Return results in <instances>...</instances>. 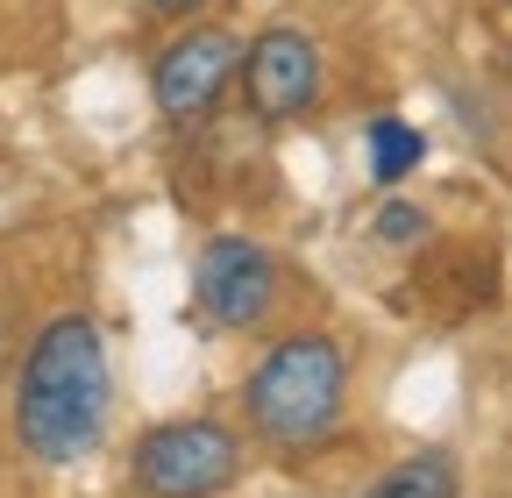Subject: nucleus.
Listing matches in <instances>:
<instances>
[{
	"instance_id": "1",
	"label": "nucleus",
	"mask_w": 512,
	"mask_h": 498,
	"mask_svg": "<svg viewBox=\"0 0 512 498\" xmlns=\"http://www.w3.org/2000/svg\"><path fill=\"white\" fill-rule=\"evenodd\" d=\"M114 406L107 342L93 314H50L15 370V442L43 470H72L100 449Z\"/></svg>"
},
{
	"instance_id": "2",
	"label": "nucleus",
	"mask_w": 512,
	"mask_h": 498,
	"mask_svg": "<svg viewBox=\"0 0 512 498\" xmlns=\"http://www.w3.org/2000/svg\"><path fill=\"white\" fill-rule=\"evenodd\" d=\"M349 406V356L335 335H285L264 349L242 378V413L249 427L278 449H313L328 442Z\"/></svg>"
},
{
	"instance_id": "3",
	"label": "nucleus",
	"mask_w": 512,
	"mask_h": 498,
	"mask_svg": "<svg viewBox=\"0 0 512 498\" xmlns=\"http://www.w3.org/2000/svg\"><path fill=\"white\" fill-rule=\"evenodd\" d=\"M235 477H242V442L228 420H164L128 456L136 498H221Z\"/></svg>"
},
{
	"instance_id": "4",
	"label": "nucleus",
	"mask_w": 512,
	"mask_h": 498,
	"mask_svg": "<svg viewBox=\"0 0 512 498\" xmlns=\"http://www.w3.org/2000/svg\"><path fill=\"white\" fill-rule=\"evenodd\" d=\"M192 306L200 321L235 335V328H264L278 306V257L249 235H214L192 257Z\"/></svg>"
},
{
	"instance_id": "5",
	"label": "nucleus",
	"mask_w": 512,
	"mask_h": 498,
	"mask_svg": "<svg viewBox=\"0 0 512 498\" xmlns=\"http://www.w3.org/2000/svg\"><path fill=\"white\" fill-rule=\"evenodd\" d=\"M242 65V36L235 29H185L178 43H164L157 72H150V93H157V114L171 129H192V121H207L221 86L235 79Z\"/></svg>"
},
{
	"instance_id": "6",
	"label": "nucleus",
	"mask_w": 512,
	"mask_h": 498,
	"mask_svg": "<svg viewBox=\"0 0 512 498\" xmlns=\"http://www.w3.org/2000/svg\"><path fill=\"white\" fill-rule=\"evenodd\" d=\"M235 72H242V100H249L256 121H292L320 100V43L306 29L278 22L249 43V57Z\"/></svg>"
},
{
	"instance_id": "7",
	"label": "nucleus",
	"mask_w": 512,
	"mask_h": 498,
	"mask_svg": "<svg viewBox=\"0 0 512 498\" xmlns=\"http://www.w3.org/2000/svg\"><path fill=\"white\" fill-rule=\"evenodd\" d=\"M363 498H463V463L456 449H420V456H399Z\"/></svg>"
},
{
	"instance_id": "8",
	"label": "nucleus",
	"mask_w": 512,
	"mask_h": 498,
	"mask_svg": "<svg viewBox=\"0 0 512 498\" xmlns=\"http://www.w3.org/2000/svg\"><path fill=\"white\" fill-rule=\"evenodd\" d=\"M420 157H427V136L413 129V121H399V114L370 121V178L377 185H399L406 171H420Z\"/></svg>"
},
{
	"instance_id": "9",
	"label": "nucleus",
	"mask_w": 512,
	"mask_h": 498,
	"mask_svg": "<svg viewBox=\"0 0 512 498\" xmlns=\"http://www.w3.org/2000/svg\"><path fill=\"white\" fill-rule=\"evenodd\" d=\"M377 235L406 249V242H420V235H427V214H420L413 200H392V207H384V214H377Z\"/></svg>"
},
{
	"instance_id": "10",
	"label": "nucleus",
	"mask_w": 512,
	"mask_h": 498,
	"mask_svg": "<svg viewBox=\"0 0 512 498\" xmlns=\"http://www.w3.org/2000/svg\"><path fill=\"white\" fill-rule=\"evenodd\" d=\"M150 8H157V15H200L207 0H150Z\"/></svg>"
},
{
	"instance_id": "11",
	"label": "nucleus",
	"mask_w": 512,
	"mask_h": 498,
	"mask_svg": "<svg viewBox=\"0 0 512 498\" xmlns=\"http://www.w3.org/2000/svg\"><path fill=\"white\" fill-rule=\"evenodd\" d=\"M505 79H512V43H505Z\"/></svg>"
}]
</instances>
